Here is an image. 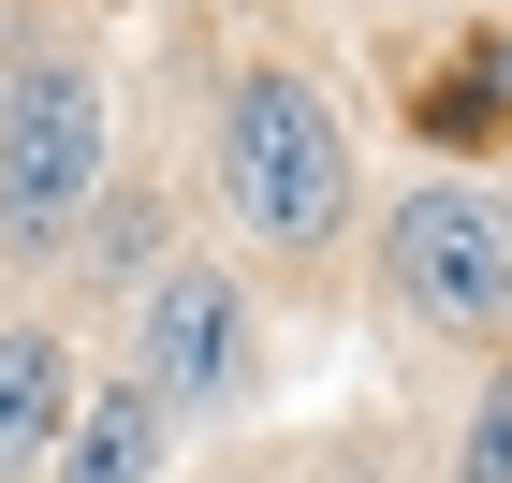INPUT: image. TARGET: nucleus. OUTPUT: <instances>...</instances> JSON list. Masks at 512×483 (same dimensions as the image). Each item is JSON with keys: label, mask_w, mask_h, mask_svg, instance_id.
<instances>
[{"label": "nucleus", "mask_w": 512, "mask_h": 483, "mask_svg": "<svg viewBox=\"0 0 512 483\" xmlns=\"http://www.w3.org/2000/svg\"><path fill=\"white\" fill-rule=\"evenodd\" d=\"M220 205H235L249 249H337L352 220V118L322 103L308 74H235L220 88Z\"/></svg>", "instance_id": "1"}, {"label": "nucleus", "mask_w": 512, "mask_h": 483, "mask_svg": "<svg viewBox=\"0 0 512 483\" xmlns=\"http://www.w3.org/2000/svg\"><path fill=\"white\" fill-rule=\"evenodd\" d=\"M381 279L439 337H512V191L498 176H425L381 205Z\"/></svg>", "instance_id": "2"}, {"label": "nucleus", "mask_w": 512, "mask_h": 483, "mask_svg": "<svg viewBox=\"0 0 512 483\" xmlns=\"http://www.w3.org/2000/svg\"><path fill=\"white\" fill-rule=\"evenodd\" d=\"M103 205V74L15 59L0 74V249H59Z\"/></svg>", "instance_id": "3"}, {"label": "nucleus", "mask_w": 512, "mask_h": 483, "mask_svg": "<svg viewBox=\"0 0 512 483\" xmlns=\"http://www.w3.org/2000/svg\"><path fill=\"white\" fill-rule=\"evenodd\" d=\"M235 381H249V293L220 264H161L132 293V396L176 425V410H220Z\"/></svg>", "instance_id": "4"}, {"label": "nucleus", "mask_w": 512, "mask_h": 483, "mask_svg": "<svg viewBox=\"0 0 512 483\" xmlns=\"http://www.w3.org/2000/svg\"><path fill=\"white\" fill-rule=\"evenodd\" d=\"M74 337L59 322H0V483H44L59 425H74Z\"/></svg>", "instance_id": "5"}, {"label": "nucleus", "mask_w": 512, "mask_h": 483, "mask_svg": "<svg viewBox=\"0 0 512 483\" xmlns=\"http://www.w3.org/2000/svg\"><path fill=\"white\" fill-rule=\"evenodd\" d=\"M161 425L132 381H103V396H74V425H59V454H44V483H161Z\"/></svg>", "instance_id": "6"}, {"label": "nucleus", "mask_w": 512, "mask_h": 483, "mask_svg": "<svg viewBox=\"0 0 512 483\" xmlns=\"http://www.w3.org/2000/svg\"><path fill=\"white\" fill-rule=\"evenodd\" d=\"M483 103L512 118V44H469L454 88H425V132H439V147H483Z\"/></svg>", "instance_id": "7"}, {"label": "nucleus", "mask_w": 512, "mask_h": 483, "mask_svg": "<svg viewBox=\"0 0 512 483\" xmlns=\"http://www.w3.org/2000/svg\"><path fill=\"white\" fill-rule=\"evenodd\" d=\"M454 483H512V366H498V396L469 410V454H454Z\"/></svg>", "instance_id": "8"}]
</instances>
